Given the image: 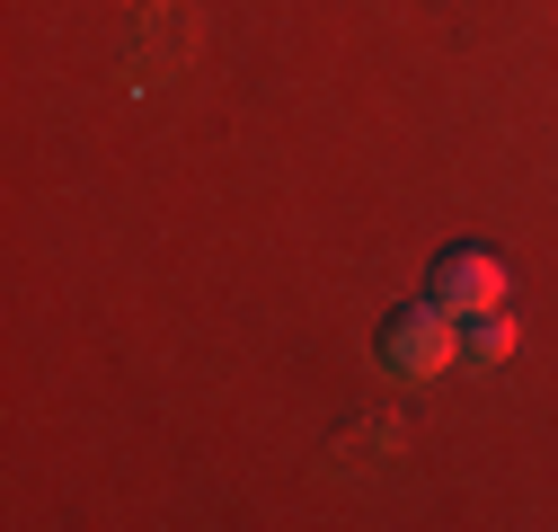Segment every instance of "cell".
I'll use <instances>...</instances> for the list:
<instances>
[{"mask_svg": "<svg viewBox=\"0 0 558 532\" xmlns=\"http://www.w3.org/2000/svg\"><path fill=\"white\" fill-rule=\"evenodd\" d=\"M373 355H381V373H390V382H444V373L461 364V319H452V311H435V302H408V311H390V319H381Z\"/></svg>", "mask_w": 558, "mask_h": 532, "instance_id": "6da1fadb", "label": "cell"}, {"mask_svg": "<svg viewBox=\"0 0 558 532\" xmlns=\"http://www.w3.org/2000/svg\"><path fill=\"white\" fill-rule=\"evenodd\" d=\"M426 302L452 311V319L506 311V257H487V249H444V257H435V276H426Z\"/></svg>", "mask_w": 558, "mask_h": 532, "instance_id": "7a4b0ae2", "label": "cell"}, {"mask_svg": "<svg viewBox=\"0 0 558 532\" xmlns=\"http://www.w3.org/2000/svg\"><path fill=\"white\" fill-rule=\"evenodd\" d=\"M506 355H514V319H506V311L461 319V364H506Z\"/></svg>", "mask_w": 558, "mask_h": 532, "instance_id": "3957f363", "label": "cell"}]
</instances>
